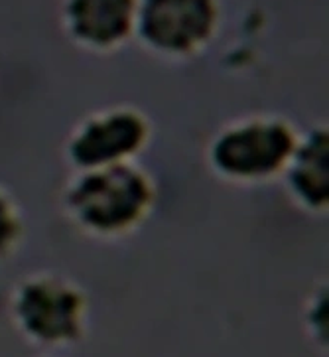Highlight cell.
<instances>
[{"mask_svg":"<svg viewBox=\"0 0 329 357\" xmlns=\"http://www.w3.org/2000/svg\"><path fill=\"white\" fill-rule=\"evenodd\" d=\"M16 235V215L10 202L0 194V253L8 249Z\"/></svg>","mask_w":329,"mask_h":357,"instance_id":"obj_7","label":"cell"},{"mask_svg":"<svg viewBox=\"0 0 329 357\" xmlns=\"http://www.w3.org/2000/svg\"><path fill=\"white\" fill-rule=\"evenodd\" d=\"M85 302L81 294L61 280L40 278L20 290L16 314L22 328L36 340L61 344L79 337Z\"/></svg>","mask_w":329,"mask_h":357,"instance_id":"obj_2","label":"cell"},{"mask_svg":"<svg viewBox=\"0 0 329 357\" xmlns=\"http://www.w3.org/2000/svg\"><path fill=\"white\" fill-rule=\"evenodd\" d=\"M144 137L142 121L135 113H109L89 121L73 142V156L79 164H109L138 149Z\"/></svg>","mask_w":329,"mask_h":357,"instance_id":"obj_5","label":"cell"},{"mask_svg":"<svg viewBox=\"0 0 329 357\" xmlns=\"http://www.w3.org/2000/svg\"><path fill=\"white\" fill-rule=\"evenodd\" d=\"M148 182L132 168H113L89 176L73 192L71 204L83 223L99 231H116L135 223L148 206Z\"/></svg>","mask_w":329,"mask_h":357,"instance_id":"obj_1","label":"cell"},{"mask_svg":"<svg viewBox=\"0 0 329 357\" xmlns=\"http://www.w3.org/2000/svg\"><path fill=\"white\" fill-rule=\"evenodd\" d=\"M213 24L211 0H148L144 10L146 38L174 52L190 50L207 38Z\"/></svg>","mask_w":329,"mask_h":357,"instance_id":"obj_4","label":"cell"},{"mask_svg":"<svg viewBox=\"0 0 329 357\" xmlns=\"http://www.w3.org/2000/svg\"><path fill=\"white\" fill-rule=\"evenodd\" d=\"M292 137L276 121L233 128L217 144V164L233 176H264L290 156Z\"/></svg>","mask_w":329,"mask_h":357,"instance_id":"obj_3","label":"cell"},{"mask_svg":"<svg viewBox=\"0 0 329 357\" xmlns=\"http://www.w3.org/2000/svg\"><path fill=\"white\" fill-rule=\"evenodd\" d=\"M69 20L83 40L97 46L113 44L130 28L132 0H71Z\"/></svg>","mask_w":329,"mask_h":357,"instance_id":"obj_6","label":"cell"}]
</instances>
